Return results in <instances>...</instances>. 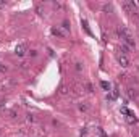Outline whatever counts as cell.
<instances>
[{
  "instance_id": "cell-10",
  "label": "cell",
  "mask_w": 139,
  "mask_h": 137,
  "mask_svg": "<svg viewBox=\"0 0 139 137\" xmlns=\"http://www.w3.org/2000/svg\"><path fill=\"white\" fill-rule=\"evenodd\" d=\"M3 71H7V66L3 65V63H0V73H3Z\"/></svg>"
},
{
  "instance_id": "cell-8",
  "label": "cell",
  "mask_w": 139,
  "mask_h": 137,
  "mask_svg": "<svg viewBox=\"0 0 139 137\" xmlns=\"http://www.w3.org/2000/svg\"><path fill=\"white\" fill-rule=\"evenodd\" d=\"M87 108H89V106H87L86 103H81V105H79V110H81V111H86Z\"/></svg>"
},
{
  "instance_id": "cell-13",
  "label": "cell",
  "mask_w": 139,
  "mask_h": 137,
  "mask_svg": "<svg viewBox=\"0 0 139 137\" xmlns=\"http://www.w3.org/2000/svg\"><path fill=\"white\" fill-rule=\"evenodd\" d=\"M60 92H62V94H66V87L62 86V90H60Z\"/></svg>"
},
{
  "instance_id": "cell-5",
  "label": "cell",
  "mask_w": 139,
  "mask_h": 137,
  "mask_svg": "<svg viewBox=\"0 0 139 137\" xmlns=\"http://www.w3.org/2000/svg\"><path fill=\"white\" fill-rule=\"evenodd\" d=\"M120 50L123 52V55H128V53H129V50H131V47H129V45H126V44H123V42H121V47H120Z\"/></svg>"
},
{
  "instance_id": "cell-14",
  "label": "cell",
  "mask_w": 139,
  "mask_h": 137,
  "mask_svg": "<svg viewBox=\"0 0 139 137\" xmlns=\"http://www.w3.org/2000/svg\"><path fill=\"white\" fill-rule=\"evenodd\" d=\"M5 5H7V3H5V2H0V8H3V7H5Z\"/></svg>"
},
{
  "instance_id": "cell-11",
  "label": "cell",
  "mask_w": 139,
  "mask_h": 137,
  "mask_svg": "<svg viewBox=\"0 0 139 137\" xmlns=\"http://www.w3.org/2000/svg\"><path fill=\"white\" fill-rule=\"evenodd\" d=\"M86 90H87V92H92V86L91 84H86Z\"/></svg>"
},
{
  "instance_id": "cell-1",
  "label": "cell",
  "mask_w": 139,
  "mask_h": 137,
  "mask_svg": "<svg viewBox=\"0 0 139 137\" xmlns=\"http://www.w3.org/2000/svg\"><path fill=\"white\" fill-rule=\"evenodd\" d=\"M52 34L53 35H58V37H66V31L63 29V27H60V26H57V27H52Z\"/></svg>"
},
{
  "instance_id": "cell-9",
  "label": "cell",
  "mask_w": 139,
  "mask_h": 137,
  "mask_svg": "<svg viewBox=\"0 0 139 137\" xmlns=\"http://www.w3.org/2000/svg\"><path fill=\"white\" fill-rule=\"evenodd\" d=\"M100 86H102V89H105V90H108V89H110V86L107 84V82H100Z\"/></svg>"
},
{
  "instance_id": "cell-6",
  "label": "cell",
  "mask_w": 139,
  "mask_h": 137,
  "mask_svg": "<svg viewBox=\"0 0 139 137\" xmlns=\"http://www.w3.org/2000/svg\"><path fill=\"white\" fill-rule=\"evenodd\" d=\"M102 10H104V11H112V5H110V3L102 5Z\"/></svg>"
},
{
  "instance_id": "cell-4",
  "label": "cell",
  "mask_w": 139,
  "mask_h": 137,
  "mask_svg": "<svg viewBox=\"0 0 139 137\" xmlns=\"http://www.w3.org/2000/svg\"><path fill=\"white\" fill-rule=\"evenodd\" d=\"M126 95L131 98V100H134V98H137V90H136V89H133V87H129V89L126 90Z\"/></svg>"
},
{
  "instance_id": "cell-12",
  "label": "cell",
  "mask_w": 139,
  "mask_h": 137,
  "mask_svg": "<svg viewBox=\"0 0 139 137\" xmlns=\"http://www.w3.org/2000/svg\"><path fill=\"white\" fill-rule=\"evenodd\" d=\"M27 121L32 123V121H34V116H32V115H27Z\"/></svg>"
},
{
  "instance_id": "cell-2",
  "label": "cell",
  "mask_w": 139,
  "mask_h": 137,
  "mask_svg": "<svg viewBox=\"0 0 139 137\" xmlns=\"http://www.w3.org/2000/svg\"><path fill=\"white\" fill-rule=\"evenodd\" d=\"M27 52V47L24 44H20V45H16V49H15V53L18 55V57H23V55H26Z\"/></svg>"
},
{
  "instance_id": "cell-3",
  "label": "cell",
  "mask_w": 139,
  "mask_h": 137,
  "mask_svg": "<svg viewBox=\"0 0 139 137\" xmlns=\"http://www.w3.org/2000/svg\"><path fill=\"white\" fill-rule=\"evenodd\" d=\"M118 63H120V65H121L123 68H128L129 66V58H128V55H120V57H118Z\"/></svg>"
},
{
  "instance_id": "cell-7",
  "label": "cell",
  "mask_w": 139,
  "mask_h": 137,
  "mask_svg": "<svg viewBox=\"0 0 139 137\" xmlns=\"http://www.w3.org/2000/svg\"><path fill=\"white\" fill-rule=\"evenodd\" d=\"M62 27H63V29H65V31H66V32H68V31H70V23H68V21H63V24H62Z\"/></svg>"
}]
</instances>
